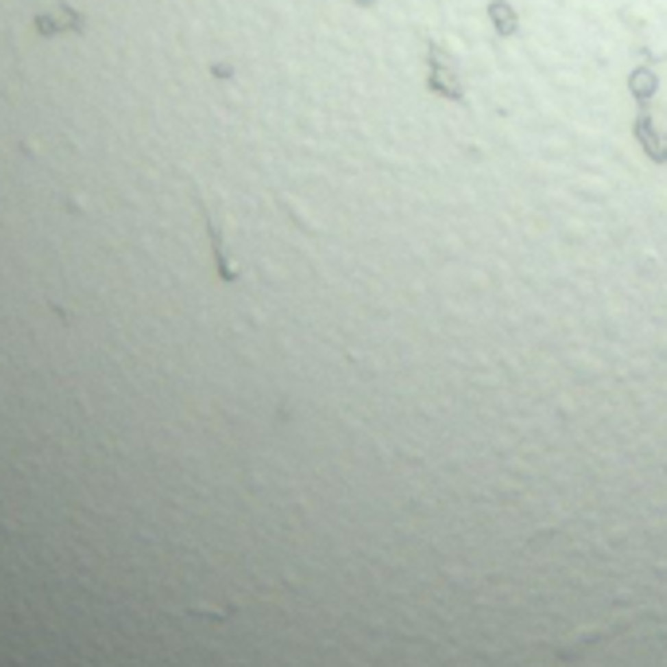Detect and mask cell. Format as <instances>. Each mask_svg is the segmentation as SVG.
I'll list each match as a JSON object with an SVG mask.
<instances>
[{"mask_svg": "<svg viewBox=\"0 0 667 667\" xmlns=\"http://www.w3.org/2000/svg\"><path fill=\"white\" fill-rule=\"evenodd\" d=\"M492 16H496L500 32H511V27H516V16L507 12V4H492Z\"/></svg>", "mask_w": 667, "mask_h": 667, "instance_id": "obj_1", "label": "cell"}]
</instances>
